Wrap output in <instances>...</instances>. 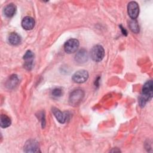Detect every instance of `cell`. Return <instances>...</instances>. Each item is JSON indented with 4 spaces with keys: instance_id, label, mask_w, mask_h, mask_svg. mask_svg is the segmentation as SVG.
<instances>
[{
    "instance_id": "obj_1",
    "label": "cell",
    "mask_w": 153,
    "mask_h": 153,
    "mask_svg": "<svg viewBox=\"0 0 153 153\" xmlns=\"http://www.w3.org/2000/svg\"><path fill=\"white\" fill-rule=\"evenodd\" d=\"M152 97V81H148L143 86L142 93L139 99V103L140 106H144L146 102Z\"/></svg>"
},
{
    "instance_id": "obj_2",
    "label": "cell",
    "mask_w": 153,
    "mask_h": 153,
    "mask_svg": "<svg viewBox=\"0 0 153 153\" xmlns=\"http://www.w3.org/2000/svg\"><path fill=\"white\" fill-rule=\"evenodd\" d=\"M84 97V92L82 89L77 88L73 90L69 97V103L71 106H78Z\"/></svg>"
},
{
    "instance_id": "obj_3",
    "label": "cell",
    "mask_w": 153,
    "mask_h": 153,
    "mask_svg": "<svg viewBox=\"0 0 153 153\" xmlns=\"http://www.w3.org/2000/svg\"><path fill=\"white\" fill-rule=\"evenodd\" d=\"M90 56L94 62H100L105 56V50L103 47L100 45H94L91 50Z\"/></svg>"
},
{
    "instance_id": "obj_4",
    "label": "cell",
    "mask_w": 153,
    "mask_h": 153,
    "mask_svg": "<svg viewBox=\"0 0 153 153\" xmlns=\"http://www.w3.org/2000/svg\"><path fill=\"white\" fill-rule=\"evenodd\" d=\"M79 42L76 39H70L68 40L64 45V50L66 53L71 54L76 52L79 47Z\"/></svg>"
},
{
    "instance_id": "obj_5",
    "label": "cell",
    "mask_w": 153,
    "mask_h": 153,
    "mask_svg": "<svg viewBox=\"0 0 153 153\" xmlns=\"http://www.w3.org/2000/svg\"><path fill=\"white\" fill-rule=\"evenodd\" d=\"M127 12L128 16L132 20H135L139 14V7L138 4L135 1H131L127 5Z\"/></svg>"
},
{
    "instance_id": "obj_6",
    "label": "cell",
    "mask_w": 153,
    "mask_h": 153,
    "mask_svg": "<svg viewBox=\"0 0 153 153\" xmlns=\"http://www.w3.org/2000/svg\"><path fill=\"white\" fill-rule=\"evenodd\" d=\"M88 78V73L84 69H81L76 71L72 76V80L76 83H83L85 82Z\"/></svg>"
},
{
    "instance_id": "obj_7",
    "label": "cell",
    "mask_w": 153,
    "mask_h": 153,
    "mask_svg": "<svg viewBox=\"0 0 153 153\" xmlns=\"http://www.w3.org/2000/svg\"><path fill=\"white\" fill-rule=\"evenodd\" d=\"M24 151L26 152H39L38 143L33 139L27 140L24 146Z\"/></svg>"
},
{
    "instance_id": "obj_8",
    "label": "cell",
    "mask_w": 153,
    "mask_h": 153,
    "mask_svg": "<svg viewBox=\"0 0 153 153\" xmlns=\"http://www.w3.org/2000/svg\"><path fill=\"white\" fill-rule=\"evenodd\" d=\"M88 59V54L87 51L84 48L79 50L75 56V61L78 63H84Z\"/></svg>"
},
{
    "instance_id": "obj_9",
    "label": "cell",
    "mask_w": 153,
    "mask_h": 153,
    "mask_svg": "<svg viewBox=\"0 0 153 153\" xmlns=\"http://www.w3.org/2000/svg\"><path fill=\"white\" fill-rule=\"evenodd\" d=\"M35 20L30 16H26L22 22V26L25 30H31L35 26Z\"/></svg>"
},
{
    "instance_id": "obj_10",
    "label": "cell",
    "mask_w": 153,
    "mask_h": 153,
    "mask_svg": "<svg viewBox=\"0 0 153 153\" xmlns=\"http://www.w3.org/2000/svg\"><path fill=\"white\" fill-rule=\"evenodd\" d=\"M33 56V54L30 50H27L23 56V59L25 60V67L28 70H30L32 67Z\"/></svg>"
},
{
    "instance_id": "obj_11",
    "label": "cell",
    "mask_w": 153,
    "mask_h": 153,
    "mask_svg": "<svg viewBox=\"0 0 153 153\" xmlns=\"http://www.w3.org/2000/svg\"><path fill=\"white\" fill-rule=\"evenodd\" d=\"M52 112L54 114V117L57 119V120L62 124H63L65 123L66 120V115L64 113H63L62 111H60L59 109L56 108H52Z\"/></svg>"
},
{
    "instance_id": "obj_12",
    "label": "cell",
    "mask_w": 153,
    "mask_h": 153,
    "mask_svg": "<svg viewBox=\"0 0 153 153\" xmlns=\"http://www.w3.org/2000/svg\"><path fill=\"white\" fill-rule=\"evenodd\" d=\"M8 40L11 45H17L21 42L22 39L18 33L16 32H12L8 35Z\"/></svg>"
},
{
    "instance_id": "obj_13",
    "label": "cell",
    "mask_w": 153,
    "mask_h": 153,
    "mask_svg": "<svg viewBox=\"0 0 153 153\" xmlns=\"http://www.w3.org/2000/svg\"><path fill=\"white\" fill-rule=\"evenodd\" d=\"M16 11V7L13 4H10L7 5L4 10V13L5 16L7 17H13Z\"/></svg>"
},
{
    "instance_id": "obj_14",
    "label": "cell",
    "mask_w": 153,
    "mask_h": 153,
    "mask_svg": "<svg viewBox=\"0 0 153 153\" xmlns=\"http://www.w3.org/2000/svg\"><path fill=\"white\" fill-rule=\"evenodd\" d=\"M11 121L10 118L6 115L2 114L1 115L0 126L2 128H7L11 125Z\"/></svg>"
},
{
    "instance_id": "obj_15",
    "label": "cell",
    "mask_w": 153,
    "mask_h": 153,
    "mask_svg": "<svg viewBox=\"0 0 153 153\" xmlns=\"http://www.w3.org/2000/svg\"><path fill=\"white\" fill-rule=\"evenodd\" d=\"M19 79L16 75H13L10 76L7 82V86L10 88H14L18 83Z\"/></svg>"
},
{
    "instance_id": "obj_16",
    "label": "cell",
    "mask_w": 153,
    "mask_h": 153,
    "mask_svg": "<svg viewBox=\"0 0 153 153\" xmlns=\"http://www.w3.org/2000/svg\"><path fill=\"white\" fill-rule=\"evenodd\" d=\"M128 26L133 32L137 33L139 32V26L136 20H130L129 22Z\"/></svg>"
},
{
    "instance_id": "obj_17",
    "label": "cell",
    "mask_w": 153,
    "mask_h": 153,
    "mask_svg": "<svg viewBox=\"0 0 153 153\" xmlns=\"http://www.w3.org/2000/svg\"><path fill=\"white\" fill-rule=\"evenodd\" d=\"M51 93L54 97H60L62 94V90L60 88H55L52 90Z\"/></svg>"
}]
</instances>
